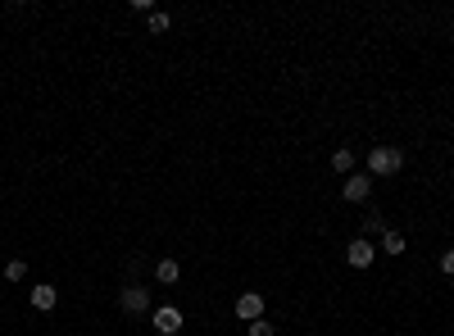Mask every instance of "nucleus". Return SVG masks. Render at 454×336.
<instances>
[{
    "instance_id": "obj_1",
    "label": "nucleus",
    "mask_w": 454,
    "mask_h": 336,
    "mask_svg": "<svg viewBox=\"0 0 454 336\" xmlns=\"http://www.w3.org/2000/svg\"><path fill=\"white\" fill-rule=\"evenodd\" d=\"M404 168V155L395 146H373L368 150V177H391Z\"/></svg>"
},
{
    "instance_id": "obj_2",
    "label": "nucleus",
    "mask_w": 454,
    "mask_h": 336,
    "mask_svg": "<svg viewBox=\"0 0 454 336\" xmlns=\"http://www.w3.org/2000/svg\"><path fill=\"white\" fill-rule=\"evenodd\" d=\"M119 309H123V314H132V318L146 314V309H150V291H146L141 282H128V286L119 291Z\"/></svg>"
},
{
    "instance_id": "obj_3",
    "label": "nucleus",
    "mask_w": 454,
    "mask_h": 336,
    "mask_svg": "<svg viewBox=\"0 0 454 336\" xmlns=\"http://www.w3.org/2000/svg\"><path fill=\"white\" fill-rule=\"evenodd\" d=\"M373 255H377V246H373L368 237H355V241L346 246V259H350V268H368V264H373Z\"/></svg>"
},
{
    "instance_id": "obj_4",
    "label": "nucleus",
    "mask_w": 454,
    "mask_h": 336,
    "mask_svg": "<svg viewBox=\"0 0 454 336\" xmlns=\"http://www.w3.org/2000/svg\"><path fill=\"white\" fill-rule=\"evenodd\" d=\"M341 191H346L350 205H359V200H368V191H373V177H368V173H350Z\"/></svg>"
},
{
    "instance_id": "obj_5",
    "label": "nucleus",
    "mask_w": 454,
    "mask_h": 336,
    "mask_svg": "<svg viewBox=\"0 0 454 336\" xmlns=\"http://www.w3.org/2000/svg\"><path fill=\"white\" fill-rule=\"evenodd\" d=\"M155 332H159V336H177V332H182V309H155Z\"/></svg>"
},
{
    "instance_id": "obj_6",
    "label": "nucleus",
    "mask_w": 454,
    "mask_h": 336,
    "mask_svg": "<svg viewBox=\"0 0 454 336\" xmlns=\"http://www.w3.org/2000/svg\"><path fill=\"white\" fill-rule=\"evenodd\" d=\"M237 318H246V323L264 318V295H259V291H246V295L237 300Z\"/></svg>"
},
{
    "instance_id": "obj_7",
    "label": "nucleus",
    "mask_w": 454,
    "mask_h": 336,
    "mask_svg": "<svg viewBox=\"0 0 454 336\" xmlns=\"http://www.w3.org/2000/svg\"><path fill=\"white\" fill-rule=\"evenodd\" d=\"M55 300H59V291H55L50 282H41V286H32V309H55Z\"/></svg>"
},
{
    "instance_id": "obj_8",
    "label": "nucleus",
    "mask_w": 454,
    "mask_h": 336,
    "mask_svg": "<svg viewBox=\"0 0 454 336\" xmlns=\"http://www.w3.org/2000/svg\"><path fill=\"white\" fill-rule=\"evenodd\" d=\"M155 277H159L164 286H173L177 277H182V264H177V259H159V264H155Z\"/></svg>"
},
{
    "instance_id": "obj_9",
    "label": "nucleus",
    "mask_w": 454,
    "mask_h": 336,
    "mask_svg": "<svg viewBox=\"0 0 454 336\" xmlns=\"http://www.w3.org/2000/svg\"><path fill=\"white\" fill-rule=\"evenodd\" d=\"M350 168H355V150H346V146L332 150V173H350Z\"/></svg>"
},
{
    "instance_id": "obj_10",
    "label": "nucleus",
    "mask_w": 454,
    "mask_h": 336,
    "mask_svg": "<svg viewBox=\"0 0 454 336\" xmlns=\"http://www.w3.org/2000/svg\"><path fill=\"white\" fill-rule=\"evenodd\" d=\"M382 250H386V255H404V232H386V237H382Z\"/></svg>"
},
{
    "instance_id": "obj_11",
    "label": "nucleus",
    "mask_w": 454,
    "mask_h": 336,
    "mask_svg": "<svg viewBox=\"0 0 454 336\" xmlns=\"http://www.w3.org/2000/svg\"><path fill=\"white\" fill-rule=\"evenodd\" d=\"M23 277H28V264H23V259L5 264V282H23Z\"/></svg>"
},
{
    "instance_id": "obj_12",
    "label": "nucleus",
    "mask_w": 454,
    "mask_h": 336,
    "mask_svg": "<svg viewBox=\"0 0 454 336\" xmlns=\"http://www.w3.org/2000/svg\"><path fill=\"white\" fill-rule=\"evenodd\" d=\"M246 336H273L268 318H255V323H246Z\"/></svg>"
},
{
    "instance_id": "obj_13",
    "label": "nucleus",
    "mask_w": 454,
    "mask_h": 336,
    "mask_svg": "<svg viewBox=\"0 0 454 336\" xmlns=\"http://www.w3.org/2000/svg\"><path fill=\"white\" fill-rule=\"evenodd\" d=\"M150 32H168V14H150Z\"/></svg>"
},
{
    "instance_id": "obj_14",
    "label": "nucleus",
    "mask_w": 454,
    "mask_h": 336,
    "mask_svg": "<svg viewBox=\"0 0 454 336\" xmlns=\"http://www.w3.org/2000/svg\"><path fill=\"white\" fill-rule=\"evenodd\" d=\"M441 273H445V277H454V250H445V255H441Z\"/></svg>"
}]
</instances>
